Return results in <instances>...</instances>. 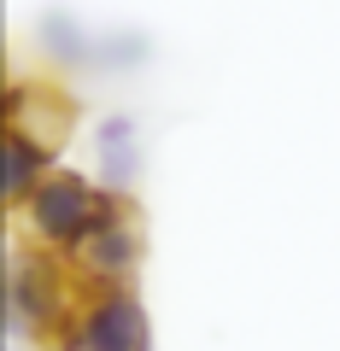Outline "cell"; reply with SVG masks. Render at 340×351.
I'll list each match as a JSON object with an SVG mask.
<instances>
[{"mask_svg":"<svg viewBox=\"0 0 340 351\" xmlns=\"http://www.w3.org/2000/svg\"><path fill=\"white\" fill-rule=\"evenodd\" d=\"M82 276L65 252L30 246L24 234H12V252H6V328L18 339H36V346H53L71 322V311L82 304Z\"/></svg>","mask_w":340,"mask_h":351,"instance_id":"obj_1","label":"cell"},{"mask_svg":"<svg viewBox=\"0 0 340 351\" xmlns=\"http://www.w3.org/2000/svg\"><path fill=\"white\" fill-rule=\"evenodd\" d=\"M117 199H129V193H112L100 176L53 164L36 182V193H30L12 217H18V234H24L30 246H47V252H65V258H71V252L117 211Z\"/></svg>","mask_w":340,"mask_h":351,"instance_id":"obj_2","label":"cell"},{"mask_svg":"<svg viewBox=\"0 0 340 351\" xmlns=\"http://www.w3.org/2000/svg\"><path fill=\"white\" fill-rule=\"evenodd\" d=\"M53 351H159L152 311L135 293V281L129 287H89L65 322V334L53 339Z\"/></svg>","mask_w":340,"mask_h":351,"instance_id":"obj_3","label":"cell"},{"mask_svg":"<svg viewBox=\"0 0 340 351\" xmlns=\"http://www.w3.org/2000/svg\"><path fill=\"white\" fill-rule=\"evenodd\" d=\"M141 258H147V228H141V211L129 199H117V211L71 252L82 287H129Z\"/></svg>","mask_w":340,"mask_h":351,"instance_id":"obj_4","label":"cell"},{"mask_svg":"<svg viewBox=\"0 0 340 351\" xmlns=\"http://www.w3.org/2000/svg\"><path fill=\"white\" fill-rule=\"evenodd\" d=\"M0 123L12 129V135L41 141L47 152H65L71 135H76V100L53 76H12L6 82V106H0Z\"/></svg>","mask_w":340,"mask_h":351,"instance_id":"obj_5","label":"cell"},{"mask_svg":"<svg viewBox=\"0 0 340 351\" xmlns=\"http://www.w3.org/2000/svg\"><path fill=\"white\" fill-rule=\"evenodd\" d=\"M89 147H94V176H100L112 193H129V188L141 182V147H147V135H141L135 112H106V117H94Z\"/></svg>","mask_w":340,"mask_h":351,"instance_id":"obj_6","label":"cell"},{"mask_svg":"<svg viewBox=\"0 0 340 351\" xmlns=\"http://www.w3.org/2000/svg\"><path fill=\"white\" fill-rule=\"evenodd\" d=\"M53 164H59V152H47L41 141L6 129V141H0V193H6V211H18V205L36 193V182L53 170Z\"/></svg>","mask_w":340,"mask_h":351,"instance_id":"obj_7","label":"cell"},{"mask_svg":"<svg viewBox=\"0 0 340 351\" xmlns=\"http://www.w3.org/2000/svg\"><path fill=\"white\" fill-rule=\"evenodd\" d=\"M89 41H94V29L76 12H65V6H53V12L36 18V47L59 71H89Z\"/></svg>","mask_w":340,"mask_h":351,"instance_id":"obj_8","label":"cell"},{"mask_svg":"<svg viewBox=\"0 0 340 351\" xmlns=\"http://www.w3.org/2000/svg\"><path fill=\"white\" fill-rule=\"evenodd\" d=\"M152 41L141 36V29H94L89 41V76H117V71H135V64H147Z\"/></svg>","mask_w":340,"mask_h":351,"instance_id":"obj_9","label":"cell"}]
</instances>
